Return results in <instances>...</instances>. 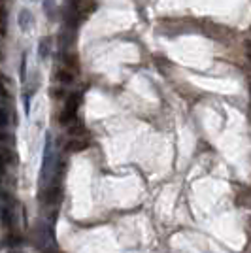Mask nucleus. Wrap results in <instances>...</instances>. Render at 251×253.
<instances>
[{
	"mask_svg": "<svg viewBox=\"0 0 251 253\" xmlns=\"http://www.w3.org/2000/svg\"><path fill=\"white\" fill-rule=\"evenodd\" d=\"M53 161H55V155H53V140H51V134L47 132L45 134V146H43L42 170H40V181H42V185L49 183V178H51V172H53Z\"/></svg>",
	"mask_w": 251,
	"mask_h": 253,
	"instance_id": "obj_1",
	"label": "nucleus"
},
{
	"mask_svg": "<svg viewBox=\"0 0 251 253\" xmlns=\"http://www.w3.org/2000/svg\"><path fill=\"white\" fill-rule=\"evenodd\" d=\"M82 104V95H70L68 96V100H66V104H64V110L61 112V116H59V121H61V125H70L74 121H78L76 116H78V108Z\"/></svg>",
	"mask_w": 251,
	"mask_h": 253,
	"instance_id": "obj_2",
	"label": "nucleus"
},
{
	"mask_svg": "<svg viewBox=\"0 0 251 253\" xmlns=\"http://www.w3.org/2000/svg\"><path fill=\"white\" fill-rule=\"evenodd\" d=\"M94 10V0H72V13L80 15L82 19L87 17Z\"/></svg>",
	"mask_w": 251,
	"mask_h": 253,
	"instance_id": "obj_3",
	"label": "nucleus"
},
{
	"mask_svg": "<svg viewBox=\"0 0 251 253\" xmlns=\"http://www.w3.org/2000/svg\"><path fill=\"white\" fill-rule=\"evenodd\" d=\"M17 23H19V29L23 32H29L34 25V19H32V13L29 10H21L19 11V17H17Z\"/></svg>",
	"mask_w": 251,
	"mask_h": 253,
	"instance_id": "obj_4",
	"label": "nucleus"
},
{
	"mask_svg": "<svg viewBox=\"0 0 251 253\" xmlns=\"http://www.w3.org/2000/svg\"><path fill=\"white\" fill-rule=\"evenodd\" d=\"M87 146H89V142H87L85 138L74 136L72 140L66 144V151H70V153H78V151H84V149H87Z\"/></svg>",
	"mask_w": 251,
	"mask_h": 253,
	"instance_id": "obj_5",
	"label": "nucleus"
},
{
	"mask_svg": "<svg viewBox=\"0 0 251 253\" xmlns=\"http://www.w3.org/2000/svg\"><path fill=\"white\" fill-rule=\"evenodd\" d=\"M49 49H51V40H49V38H43V40H40V49H38V53H40V59H45V57L49 55Z\"/></svg>",
	"mask_w": 251,
	"mask_h": 253,
	"instance_id": "obj_6",
	"label": "nucleus"
},
{
	"mask_svg": "<svg viewBox=\"0 0 251 253\" xmlns=\"http://www.w3.org/2000/svg\"><path fill=\"white\" fill-rule=\"evenodd\" d=\"M57 78L61 80V82H64V84H70L74 78H72V70H61L59 74H57Z\"/></svg>",
	"mask_w": 251,
	"mask_h": 253,
	"instance_id": "obj_7",
	"label": "nucleus"
},
{
	"mask_svg": "<svg viewBox=\"0 0 251 253\" xmlns=\"http://www.w3.org/2000/svg\"><path fill=\"white\" fill-rule=\"evenodd\" d=\"M2 221H4V227H10L11 223V213H10V208L4 204V208H2Z\"/></svg>",
	"mask_w": 251,
	"mask_h": 253,
	"instance_id": "obj_8",
	"label": "nucleus"
},
{
	"mask_svg": "<svg viewBox=\"0 0 251 253\" xmlns=\"http://www.w3.org/2000/svg\"><path fill=\"white\" fill-rule=\"evenodd\" d=\"M53 8H55V0H45L43 2V10L49 17H53Z\"/></svg>",
	"mask_w": 251,
	"mask_h": 253,
	"instance_id": "obj_9",
	"label": "nucleus"
},
{
	"mask_svg": "<svg viewBox=\"0 0 251 253\" xmlns=\"http://www.w3.org/2000/svg\"><path fill=\"white\" fill-rule=\"evenodd\" d=\"M246 57L251 61V42H246Z\"/></svg>",
	"mask_w": 251,
	"mask_h": 253,
	"instance_id": "obj_10",
	"label": "nucleus"
},
{
	"mask_svg": "<svg viewBox=\"0 0 251 253\" xmlns=\"http://www.w3.org/2000/svg\"><path fill=\"white\" fill-rule=\"evenodd\" d=\"M11 253H19V252H11Z\"/></svg>",
	"mask_w": 251,
	"mask_h": 253,
	"instance_id": "obj_11",
	"label": "nucleus"
}]
</instances>
